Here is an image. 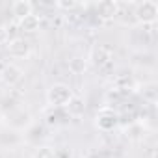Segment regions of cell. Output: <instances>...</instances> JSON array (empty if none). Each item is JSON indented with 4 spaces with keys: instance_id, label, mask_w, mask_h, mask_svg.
Here are the masks:
<instances>
[{
    "instance_id": "obj_1",
    "label": "cell",
    "mask_w": 158,
    "mask_h": 158,
    "mask_svg": "<svg viewBox=\"0 0 158 158\" xmlns=\"http://www.w3.org/2000/svg\"><path fill=\"white\" fill-rule=\"evenodd\" d=\"M73 97H74L73 89L63 82H56L47 89V104L54 110L56 108H65Z\"/></svg>"
},
{
    "instance_id": "obj_2",
    "label": "cell",
    "mask_w": 158,
    "mask_h": 158,
    "mask_svg": "<svg viewBox=\"0 0 158 158\" xmlns=\"http://www.w3.org/2000/svg\"><path fill=\"white\" fill-rule=\"evenodd\" d=\"M134 19L138 24H154L156 19H158V4L154 0H143V2L136 4V10H134Z\"/></svg>"
},
{
    "instance_id": "obj_3",
    "label": "cell",
    "mask_w": 158,
    "mask_h": 158,
    "mask_svg": "<svg viewBox=\"0 0 158 158\" xmlns=\"http://www.w3.org/2000/svg\"><path fill=\"white\" fill-rule=\"evenodd\" d=\"M117 125H119V115L112 108L104 106V108H101L97 112V115H95V127L101 132H112L114 128H117Z\"/></svg>"
},
{
    "instance_id": "obj_4",
    "label": "cell",
    "mask_w": 158,
    "mask_h": 158,
    "mask_svg": "<svg viewBox=\"0 0 158 158\" xmlns=\"http://www.w3.org/2000/svg\"><path fill=\"white\" fill-rule=\"evenodd\" d=\"M6 50H8V54L11 58L23 60V58H26L30 54V43L24 37H19L17 35V37H11V39L6 41Z\"/></svg>"
},
{
    "instance_id": "obj_5",
    "label": "cell",
    "mask_w": 158,
    "mask_h": 158,
    "mask_svg": "<svg viewBox=\"0 0 158 158\" xmlns=\"http://www.w3.org/2000/svg\"><path fill=\"white\" fill-rule=\"evenodd\" d=\"M23 74H24V71L19 65L8 63V65H4L2 71H0V80H2L6 86H15V84H19L23 80Z\"/></svg>"
},
{
    "instance_id": "obj_6",
    "label": "cell",
    "mask_w": 158,
    "mask_h": 158,
    "mask_svg": "<svg viewBox=\"0 0 158 158\" xmlns=\"http://www.w3.org/2000/svg\"><path fill=\"white\" fill-rule=\"evenodd\" d=\"M91 63L95 65V67H106V65H110L112 63V60H114V52H112V48L110 47H97V48H93V52H91Z\"/></svg>"
},
{
    "instance_id": "obj_7",
    "label": "cell",
    "mask_w": 158,
    "mask_h": 158,
    "mask_svg": "<svg viewBox=\"0 0 158 158\" xmlns=\"http://www.w3.org/2000/svg\"><path fill=\"white\" fill-rule=\"evenodd\" d=\"M119 13V4L115 0H102L97 4V15L102 21H112Z\"/></svg>"
},
{
    "instance_id": "obj_8",
    "label": "cell",
    "mask_w": 158,
    "mask_h": 158,
    "mask_svg": "<svg viewBox=\"0 0 158 158\" xmlns=\"http://www.w3.org/2000/svg\"><path fill=\"white\" fill-rule=\"evenodd\" d=\"M32 13H34V4L28 2V0H15L11 4V15L17 21H23L24 17H28Z\"/></svg>"
},
{
    "instance_id": "obj_9",
    "label": "cell",
    "mask_w": 158,
    "mask_h": 158,
    "mask_svg": "<svg viewBox=\"0 0 158 158\" xmlns=\"http://www.w3.org/2000/svg\"><path fill=\"white\" fill-rule=\"evenodd\" d=\"M65 110H67V115L69 117H73V119H80L84 114H86V102L80 99V97H73L71 101H69V104L65 106Z\"/></svg>"
},
{
    "instance_id": "obj_10",
    "label": "cell",
    "mask_w": 158,
    "mask_h": 158,
    "mask_svg": "<svg viewBox=\"0 0 158 158\" xmlns=\"http://www.w3.org/2000/svg\"><path fill=\"white\" fill-rule=\"evenodd\" d=\"M39 26H41V17L35 15V13H32V15L24 17L23 21H19V28L24 34H35L39 30Z\"/></svg>"
},
{
    "instance_id": "obj_11",
    "label": "cell",
    "mask_w": 158,
    "mask_h": 158,
    "mask_svg": "<svg viewBox=\"0 0 158 158\" xmlns=\"http://www.w3.org/2000/svg\"><path fill=\"white\" fill-rule=\"evenodd\" d=\"M88 69V60L84 56H74L69 60V71L73 74H82Z\"/></svg>"
},
{
    "instance_id": "obj_12",
    "label": "cell",
    "mask_w": 158,
    "mask_h": 158,
    "mask_svg": "<svg viewBox=\"0 0 158 158\" xmlns=\"http://www.w3.org/2000/svg\"><path fill=\"white\" fill-rule=\"evenodd\" d=\"M32 158H56V149L50 145H41L34 151Z\"/></svg>"
},
{
    "instance_id": "obj_13",
    "label": "cell",
    "mask_w": 158,
    "mask_h": 158,
    "mask_svg": "<svg viewBox=\"0 0 158 158\" xmlns=\"http://www.w3.org/2000/svg\"><path fill=\"white\" fill-rule=\"evenodd\" d=\"M141 95H143V101L154 104V102H156V86H154V84H147V86H143Z\"/></svg>"
},
{
    "instance_id": "obj_14",
    "label": "cell",
    "mask_w": 158,
    "mask_h": 158,
    "mask_svg": "<svg viewBox=\"0 0 158 158\" xmlns=\"http://www.w3.org/2000/svg\"><path fill=\"white\" fill-rule=\"evenodd\" d=\"M78 6V2H74V0H69V2H63V0H60V2H56V8L58 10H67V11H71V10H76Z\"/></svg>"
}]
</instances>
